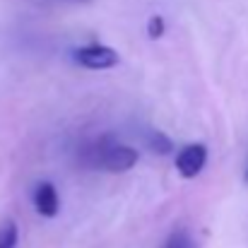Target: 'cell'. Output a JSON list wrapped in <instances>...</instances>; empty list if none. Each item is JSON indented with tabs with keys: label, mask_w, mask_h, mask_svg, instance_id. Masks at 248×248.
Instances as JSON below:
<instances>
[{
	"label": "cell",
	"mask_w": 248,
	"mask_h": 248,
	"mask_svg": "<svg viewBox=\"0 0 248 248\" xmlns=\"http://www.w3.org/2000/svg\"><path fill=\"white\" fill-rule=\"evenodd\" d=\"M246 178H248V171H246Z\"/></svg>",
	"instance_id": "cell-9"
},
{
	"label": "cell",
	"mask_w": 248,
	"mask_h": 248,
	"mask_svg": "<svg viewBox=\"0 0 248 248\" xmlns=\"http://www.w3.org/2000/svg\"><path fill=\"white\" fill-rule=\"evenodd\" d=\"M205 162H207V147L195 142V145H188L178 152L176 157V169L183 178H195L202 169H205Z\"/></svg>",
	"instance_id": "cell-3"
},
{
	"label": "cell",
	"mask_w": 248,
	"mask_h": 248,
	"mask_svg": "<svg viewBox=\"0 0 248 248\" xmlns=\"http://www.w3.org/2000/svg\"><path fill=\"white\" fill-rule=\"evenodd\" d=\"M164 248H195V241H193V236H190L186 229H176V232L166 239Z\"/></svg>",
	"instance_id": "cell-5"
},
{
	"label": "cell",
	"mask_w": 248,
	"mask_h": 248,
	"mask_svg": "<svg viewBox=\"0 0 248 248\" xmlns=\"http://www.w3.org/2000/svg\"><path fill=\"white\" fill-rule=\"evenodd\" d=\"M147 34H150L152 39H159V36L164 34V19H162L159 15H155V17L150 19V24H147Z\"/></svg>",
	"instance_id": "cell-8"
},
{
	"label": "cell",
	"mask_w": 248,
	"mask_h": 248,
	"mask_svg": "<svg viewBox=\"0 0 248 248\" xmlns=\"http://www.w3.org/2000/svg\"><path fill=\"white\" fill-rule=\"evenodd\" d=\"M17 246V227L12 222H7L5 227H0V248H15Z\"/></svg>",
	"instance_id": "cell-6"
},
{
	"label": "cell",
	"mask_w": 248,
	"mask_h": 248,
	"mask_svg": "<svg viewBox=\"0 0 248 248\" xmlns=\"http://www.w3.org/2000/svg\"><path fill=\"white\" fill-rule=\"evenodd\" d=\"M138 150L128 147V145H111L101 152V159L99 164L104 166L106 171H113V173H121V171H128L138 164Z\"/></svg>",
	"instance_id": "cell-2"
},
{
	"label": "cell",
	"mask_w": 248,
	"mask_h": 248,
	"mask_svg": "<svg viewBox=\"0 0 248 248\" xmlns=\"http://www.w3.org/2000/svg\"><path fill=\"white\" fill-rule=\"evenodd\" d=\"M150 142H152L155 152H159V155H166V152H171V140L166 138L164 133H155Z\"/></svg>",
	"instance_id": "cell-7"
},
{
	"label": "cell",
	"mask_w": 248,
	"mask_h": 248,
	"mask_svg": "<svg viewBox=\"0 0 248 248\" xmlns=\"http://www.w3.org/2000/svg\"><path fill=\"white\" fill-rule=\"evenodd\" d=\"M75 61L89 70H108V68L118 65V53L111 46L89 44V46H82L75 51Z\"/></svg>",
	"instance_id": "cell-1"
},
{
	"label": "cell",
	"mask_w": 248,
	"mask_h": 248,
	"mask_svg": "<svg viewBox=\"0 0 248 248\" xmlns=\"http://www.w3.org/2000/svg\"><path fill=\"white\" fill-rule=\"evenodd\" d=\"M34 207L41 217H56L61 212V198L58 190L53 188V183H39L36 193H34Z\"/></svg>",
	"instance_id": "cell-4"
}]
</instances>
